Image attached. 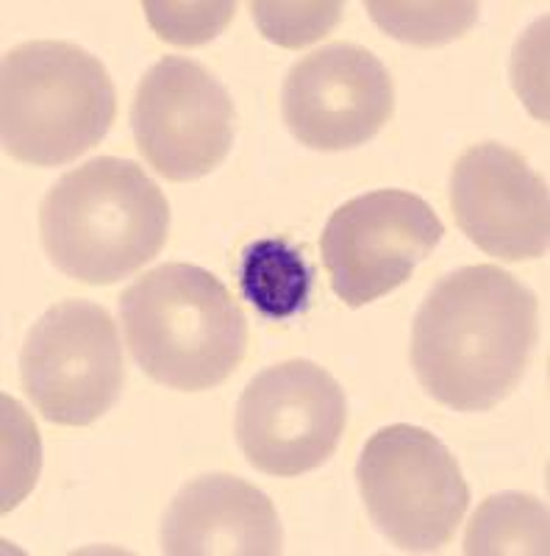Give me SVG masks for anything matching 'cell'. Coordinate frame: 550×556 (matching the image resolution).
I'll return each instance as SVG.
<instances>
[{"instance_id":"6da1fadb","label":"cell","mask_w":550,"mask_h":556,"mask_svg":"<svg viewBox=\"0 0 550 556\" xmlns=\"http://www.w3.org/2000/svg\"><path fill=\"white\" fill-rule=\"evenodd\" d=\"M537 337V295L498 265H470L425 295L411 326V367L439 404L487 412L517 390Z\"/></svg>"},{"instance_id":"7a4b0ae2","label":"cell","mask_w":550,"mask_h":556,"mask_svg":"<svg viewBox=\"0 0 550 556\" xmlns=\"http://www.w3.org/2000/svg\"><path fill=\"white\" fill-rule=\"evenodd\" d=\"M170 231L165 192L137 162L98 156L64 173L39 206L48 260L81 285L106 287L153 262Z\"/></svg>"},{"instance_id":"3957f363","label":"cell","mask_w":550,"mask_h":556,"mask_svg":"<svg viewBox=\"0 0 550 556\" xmlns=\"http://www.w3.org/2000/svg\"><path fill=\"white\" fill-rule=\"evenodd\" d=\"M120 315L133 362L170 390H215L251 342L240 301L209 270L183 262L142 273L123 292Z\"/></svg>"},{"instance_id":"277c9868","label":"cell","mask_w":550,"mask_h":556,"mask_svg":"<svg viewBox=\"0 0 550 556\" xmlns=\"http://www.w3.org/2000/svg\"><path fill=\"white\" fill-rule=\"evenodd\" d=\"M117 117V96L98 56L64 39H34L3 56V151L31 167L76 162Z\"/></svg>"},{"instance_id":"5b68a950","label":"cell","mask_w":550,"mask_h":556,"mask_svg":"<svg viewBox=\"0 0 550 556\" xmlns=\"http://www.w3.org/2000/svg\"><path fill=\"white\" fill-rule=\"evenodd\" d=\"M356 479L375 529L406 554L448 545L470 506L459 462L420 426L375 431L361 451Z\"/></svg>"},{"instance_id":"8992f818","label":"cell","mask_w":550,"mask_h":556,"mask_svg":"<svg viewBox=\"0 0 550 556\" xmlns=\"http://www.w3.org/2000/svg\"><path fill=\"white\" fill-rule=\"evenodd\" d=\"M348 424L340 381L309 359H290L247 381L234 417L245 459L276 479H295L334 456Z\"/></svg>"},{"instance_id":"52a82bcc","label":"cell","mask_w":550,"mask_h":556,"mask_svg":"<svg viewBox=\"0 0 550 556\" xmlns=\"http://www.w3.org/2000/svg\"><path fill=\"white\" fill-rule=\"evenodd\" d=\"M20 381L48 424H95L123 390L120 334L112 315L89 301H62L44 312L20 351Z\"/></svg>"},{"instance_id":"ba28073f","label":"cell","mask_w":550,"mask_h":556,"mask_svg":"<svg viewBox=\"0 0 550 556\" xmlns=\"http://www.w3.org/2000/svg\"><path fill=\"white\" fill-rule=\"evenodd\" d=\"M445 226L420 195L375 190L350 198L329 217L323 265L342 304L359 309L409 281L443 242Z\"/></svg>"},{"instance_id":"9c48e42d","label":"cell","mask_w":550,"mask_h":556,"mask_svg":"<svg viewBox=\"0 0 550 556\" xmlns=\"http://www.w3.org/2000/svg\"><path fill=\"white\" fill-rule=\"evenodd\" d=\"M131 131L142 159L167 181H197L234 146V103L201 62L165 56L153 64L131 103Z\"/></svg>"},{"instance_id":"30bf717a","label":"cell","mask_w":550,"mask_h":556,"mask_svg":"<svg viewBox=\"0 0 550 556\" xmlns=\"http://www.w3.org/2000/svg\"><path fill=\"white\" fill-rule=\"evenodd\" d=\"M393 112V76L375 53L354 42H331L295 62L281 89L286 128L311 151L364 146Z\"/></svg>"},{"instance_id":"8fae6325","label":"cell","mask_w":550,"mask_h":556,"mask_svg":"<svg viewBox=\"0 0 550 556\" xmlns=\"http://www.w3.org/2000/svg\"><path fill=\"white\" fill-rule=\"evenodd\" d=\"M450 208L468 240L495 260L525 262L548 253V184L512 148L481 142L456 159Z\"/></svg>"},{"instance_id":"7c38bea8","label":"cell","mask_w":550,"mask_h":556,"mask_svg":"<svg viewBox=\"0 0 550 556\" xmlns=\"http://www.w3.org/2000/svg\"><path fill=\"white\" fill-rule=\"evenodd\" d=\"M162 551L170 556H276L284 551V529L259 486L212 473L183 484L170 501Z\"/></svg>"},{"instance_id":"4fadbf2b","label":"cell","mask_w":550,"mask_h":556,"mask_svg":"<svg viewBox=\"0 0 550 556\" xmlns=\"http://www.w3.org/2000/svg\"><path fill=\"white\" fill-rule=\"evenodd\" d=\"M240 285L247 304L270 320L297 315L309 301L311 267L286 240H254L242 251Z\"/></svg>"},{"instance_id":"5bb4252c","label":"cell","mask_w":550,"mask_h":556,"mask_svg":"<svg viewBox=\"0 0 550 556\" xmlns=\"http://www.w3.org/2000/svg\"><path fill=\"white\" fill-rule=\"evenodd\" d=\"M464 554H548V509L534 495H489L464 534Z\"/></svg>"},{"instance_id":"9a60e30c","label":"cell","mask_w":550,"mask_h":556,"mask_svg":"<svg viewBox=\"0 0 550 556\" xmlns=\"http://www.w3.org/2000/svg\"><path fill=\"white\" fill-rule=\"evenodd\" d=\"M375 26L393 39L418 48H437L462 39L478 20V3L473 0H443V3H395V0H370L364 3Z\"/></svg>"},{"instance_id":"2e32d148","label":"cell","mask_w":550,"mask_h":556,"mask_svg":"<svg viewBox=\"0 0 550 556\" xmlns=\"http://www.w3.org/2000/svg\"><path fill=\"white\" fill-rule=\"evenodd\" d=\"M251 17L256 20V28L267 42L297 51L334 31L342 20V3L340 0H309V3L256 0L251 3Z\"/></svg>"},{"instance_id":"e0dca14e","label":"cell","mask_w":550,"mask_h":556,"mask_svg":"<svg viewBox=\"0 0 550 556\" xmlns=\"http://www.w3.org/2000/svg\"><path fill=\"white\" fill-rule=\"evenodd\" d=\"M142 12L148 17V26L153 28L158 39L178 45V48H197V45L212 42L226 31V26L234 20L236 3L220 0H197V3H172V0H145Z\"/></svg>"}]
</instances>
